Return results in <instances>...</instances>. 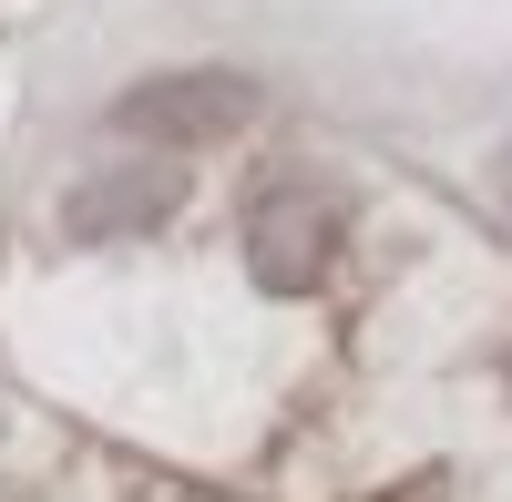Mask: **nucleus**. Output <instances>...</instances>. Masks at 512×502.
<instances>
[{
    "instance_id": "nucleus-1",
    "label": "nucleus",
    "mask_w": 512,
    "mask_h": 502,
    "mask_svg": "<svg viewBox=\"0 0 512 502\" xmlns=\"http://www.w3.org/2000/svg\"><path fill=\"white\" fill-rule=\"evenodd\" d=\"M175 195H185L175 164H103L62 195V226H72V246H113V236H144L154 216H175Z\"/></svg>"
},
{
    "instance_id": "nucleus-2",
    "label": "nucleus",
    "mask_w": 512,
    "mask_h": 502,
    "mask_svg": "<svg viewBox=\"0 0 512 502\" xmlns=\"http://www.w3.org/2000/svg\"><path fill=\"white\" fill-rule=\"evenodd\" d=\"M256 113V93L236 72H185V82H154V93H123L113 123L123 134H154V144H205V134H236Z\"/></svg>"
},
{
    "instance_id": "nucleus-3",
    "label": "nucleus",
    "mask_w": 512,
    "mask_h": 502,
    "mask_svg": "<svg viewBox=\"0 0 512 502\" xmlns=\"http://www.w3.org/2000/svg\"><path fill=\"white\" fill-rule=\"evenodd\" d=\"M328 246H338V205H318V195H267L256 205V287H277V298L318 287Z\"/></svg>"
}]
</instances>
